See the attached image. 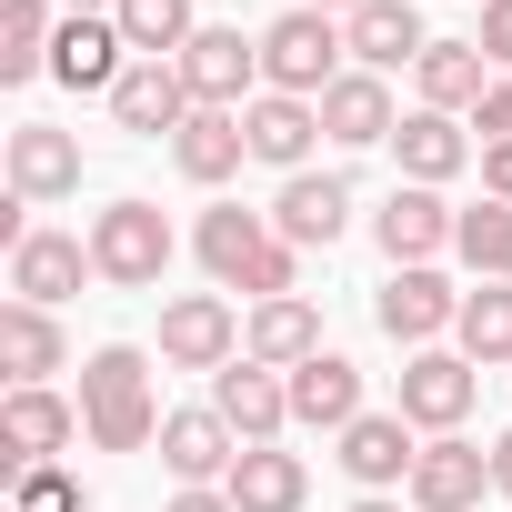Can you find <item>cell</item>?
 <instances>
[{
  "label": "cell",
  "instance_id": "obj_1",
  "mask_svg": "<svg viewBox=\"0 0 512 512\" xmlns=\"http://www.w3.org/2000/svg\"><path fill=\"white\" fill-rule=\"evenodd\" d=\"M191 251H201V272H211L221 292H251V302L302 292V251L272 231V211L221 201V211H201V221H191Z\"/></svg>",
  "mask_w": 512,
  "mask_h": 512
},
{
  "label": "cell",
  "instance_id": "obj_2",
  "mask_svg": "<svg viewBox=\"0 0 512 512\" xmlns=\"http://www.w3.org/2000/svg\"><path fill=\"white\" fill-rule=\"evenodd\" d=\"M161 422L171 412L151 402V352L141 342H101L81 362V432H91V452H151Z\"/></svg>",
  "mask_w": 512,
  "mask_h": 512
},
{
  "label": "cell",
  "instance_id": "obj_3",
  "mask_svg": "<svg viewBox=\"0 0 512 512\" xmlns=\"http://www.w3.org/2000/svg\"><path fill=\"white\" fill-rule=\"evenodd\" d=\"M342 61H352V41H342V21L332 11H292L262 31V91H292V101H322L332 81H342Z\"/></svg>",
  "mask_w": 512,
  "mask_h": 512
},
{
  "label": "cell",
  "instance_id": "obj_4",
  "mask_svg": "<svg viewBox=\"0 0 512 512\" xmlns=\"http://www.w3.org/2000/svg\"><path fill=\"white\" fill-rule=\"evenodd\" d=\"M91 272L111 282V292H161V272H171V221H161V201H111V211H91Z\"/></svg>",
  "mask_w": 512,
  "mask_h": 512
},
{
  "label": "cell",
  "instance_id": "obj_5",
  "mask_svg": "<svg viewBox=\"0 0 512 512\" xmlns=\"http://www.w3.org/2000/svg\"><path fill=\"white\" fill-rule=\"evenodd\" d=\"M452 231H462V211H452L442 191H422V181H392V201L372 211V241H382V262H392V272L442 262V251H452Z\"/></svg>",
  "mask_w": 512,
  "mask_h": 512
},
{
  "label": "cell",
  "instance_id": "obj_6",
  "mask_svg": "<svg viewBox=\"0 0 512 512\" xmlns=\"http://www.w3.org/2000/svg\"><path fill=\"white\" fill-rule=\"evenodd\" d=\"M161 362H171V372H231V362H241V312H231L221 292L161 302Z\"/></svg>",
  "mask_w": 512,
  "mask_h": 512
},
{
  "label": "cell",
  "instance_id": "obj_7",
  "mask_svg": "<svg viewBox=\"0 0 512 512\" xmlns=\"http://www.w3.org/2000/svg\"><path fill=\"white\" fill-rule=\"evenodd\" d=\"M81 442V402H61L51 382H21L11 402H0V472H31V462H51V452H71Z\"/></svg>",
  "mask_w": 512,
  "mask_h": 512
},
{
  "label": "cell",
  "instance_id": "obj_8",
  "mask_svg": "<svg viewBox=\"0 0 512 512\" xmlns=\"http://www.w3.org/2000/svg\"><path fill=\"white\" fill-rule=\"evenodd\" d=\"M211 412L241 432V452L251 442H282L292 432V372H272V362H231V372H211Z\"/></svg>",
  "mask_w": 512,
  "mask_h": 512
},
{
  "label": "cell",
  "instance_id": "obj_9",
  "mask_svg": "<svg viewBox=\"0 0 512 512\" xmlns=\"http://www.w3.org/2000/svg\"><path fill=\"white\" fill-rule=\"evenodd\" d=\"M181 81H191V101L201 111H251V101H262V91H251V81H262V41H241V31H191V51H181Z\"/></svg>",
  "mask_w": 512,
  "mask_h": 512
},
{
  "label": "cell",
  "instance_id": "obj_10",
  "mask_svg": "<svg viewBox=\"0 0 512 512\" xmlns=\"http://www.w3.org/2000/svg\"><path fill=\"white\" fill-rule=\"evenodd\" d=\"M121 71H131V41H121V21L111 11H61V41H51V81L61 91H121Z\"/></svg>",
  "mask_w": 512,
  "mask_h": 512
},
{
  "label": "cell",
  "instance_id": "obj_11",
  "mask_svg": "<svg viewBox=\"0 0 512 512\" xmlns=\"http://www.w3.org/2000/svg\"><path fill=\"white\" fill-rule=\"evenodd\" d=\"M472 392H482V372H472L462 352H412L392 412H402L412 432H462V422H472Z\"/></svg>",
  "mask_w": 512,
  "mask_h": 512
},
{
  "label": "cell",
  "instance_id": "obj_12",
  "mask_svg": "<svg viewBox=\"0 0 512 512\" xmlns=\"http://www.w3.org/2000/svg\"><path fill=\"white\" fill-rule=\"evenodd\" d=\"M492 492V452L482 442H462V432H432L422 442V462H412V482H402V502L412 512H472Z\"/></svg>",
  "mask_w": 512,
  "mask_h": 512
},
{
  "label": "cell",
  "instance_id": "obj_13",
  "mask_svg": "<svg viewBox=\"0 0 512 512\" xmlns=\"http://www.w3.org/2000/svg\"><path fill=\"white\" fill-rule=\"evenodd\" d=\"M372 322H382L392 342H412V352H432V342H442V332L462 322V292H452V282H442V272L422 262V272H392V282L372 292Z\"/></svg>",
  "mask_w": 512,
  "mask_h": 512
},
{
  "label": "cell",
  "instance_id": "obj_14",
  "mask_svg": "<svg viewBox=\"0 0 512 512\" xmlns=\"http://www.w3.org/2000/svg\"><path fill=\"white\" fill-rule=\"evenodd\" d=\"M231 462H241V432H231L211 402H191V412H171V422H161V472H171L181 492L231 482Z\"/></svg>",
  "mask_w": 512,
  "mask_h": 512
},
{
  "label": "cell",
  "instance_id": "obj_15",
  "mask_svg": "<svg viewBox=\"0 0 512 512\" xmlns=\"http://www.w3.org/2000/svg\"><path fill=\"white\" fill-rule=\"evenodd\" d=\"M81 282H101V272H91V231H31V241L11 251V302L61 312Z\"/></svg>",
  "mask_w": 512,
  "mask_h": 512
},
{
  "label": "cell",
  "instance_id": "obj_16",
  "mask_svg": "<svg viewBox=\"0 0 512 512\" xmlns=\"http://www.w3.org/2000/svg\"><path fill=\"white\" fill-rule=\"evenodd\" d=\"M191 111H201V101H191L181 61H131V71H121V91H111V121H121V131H141V141H171Z\"/></svg>",
  "mask_w": 512,
  "mask_h": 512
},
{
  "label": "cell",
  "instance_id": "obj_17",
  "mask_svg": "<svg viewBox=\"0 0 512 512\" xmlns=\"http://www.w3.org/2000/svg\"><path fill=\"white\" fill-rule=\"evenodd\" d=\"M342 221H352V181H342V171H292L282 201H272V231H282L292 251H332Z\"/></svg>",
  "mask_w": 512,
  "mask_h": 512
},
{
  "label": "cell",
  "instance_id": "obj_18",
  "mask_svg": "<svg viewBox=\"0 0 512 512\" xmlns=\"http://www.w3.org/2000/svg\"><path fill=\"white\" fill-rule=\"evenodd\" d=\"M241 131H251V161H272V171L292 181V171H312V141H322V101L262 91V101L241 111Z\"/></svg>",
  "mask_w": 512,
  "mask_h": 512
},
{
  "label": "cell",
  "instance_id": "obj_19",
  "mask_svg": "<svg viewBox=\"0 0 512 512\" xmlns=\"http://www.w3.org/2000/svg\"><path fill=\"white\" fill-rule=\"evenodd\" d=\"M342 41H352V71H402V61H422V51H432L422 0H362V11L342 21Z\"/></svg>",
  "mask_w": 512,
  "mask_h": 512
},
{
  "label": "cell",
  "instance_id": "obj_20",
  "mask_svg": "<svg viewBox=\"0 0 512 512\" xmlns=\"http://www.w3.org/2000/svg\"><path fill=\"white\" fill-rule=\"evenodd\" d=\"M71 191H81V141L51 121H21L11 131V201H71Z\"/></svg>",
  "mask_w": 512,
  "mask_h": 512
},
{
  "label": "cell",
  "instance_id": "obj_21",
  "mask_svg": "<svg viewBox=\"0 0 512 512\" xmlns=\"http://www.w3.org/2000/svg\"><path fill=\"white\" fill-rule=\"evenodd\" d=\"M241 352H251V362H272V372H302V362H312V352H332V342H322V312H312L302 292H282V302H251Z\"/></svg>",
  "mask_w": 512,
  "mask_h": 512
},
{
  "label": "cell",
  "instance_id": "obj_22",
  "mask_svg": "<svg viewBox=\"0 0 512 512\" xmlns=\"http://www.w3.org/2000/svg\"><path fill=\"white\" fill-rule=\"evenodd\" d=\"M392 131H402V111H392L382 71H342V81L322 91V141H342V151H372V141H392Z\"/></svg>",
  "mask_w": 512,
  "mask_h": 512
},
{
  "label": "cell",
  "instance_id": "obj_23",
  "mask_svg": "<svg viewBox=\"0 0 512 512\" xmlns=\"http://www.w3.org/2000/svg\"><path fill=\"white\" fill-rule=\"evenodd\" d=\"M292 422H302V432H332V442H342V432L362 422V372H352L342 352H312V362L292 372Z\"/></svg>",
  "mask_w": 512,
  "mask_h": 512
},
{
  "label": "cell",
  "instance_id": "obj_24",
  "mask_svg": "<svg viewBox=\"0 0 512 512\" xmlns=\"http://www.w3.org/2000/svg\"><path fill=\"white\" fill-rule=\"evenodd\" d=\"M412 462H422V442H412V422H402V412H362V422L342 432V472H352L362 492L412 482Z\"/></svg>",
  "mask_w": 512,
  "mask_h": 512
},
{
  "label": "cell",
  "instance_id": "obj_25",
  "mask_svg": "<svg viewBox=\"0 0 512 512\" xmlns=\"http://www.w3.org/2000/svg\"><path fill=\"white\" fill-rule=\"evenodd\" d=\"M221 492H231V512H302V502H312V472H302V452H282V442H251Z\"/></svg>",
  "mask_w": 512,
  "mask_h": 512
},
{
  "label": "cell",
  "instance_id": "obj_26",
  "mask_svg": "<svg viewBox=\"0 0 512 512\" xmlns=\"http://www.w3.org/2000/svg\"><path fill=\"white\" fill-rule=\"evenodd\" d=\"M171 161H181V181L221 191V181L251 161V131H241V111H191V121L171 131Z\"/></svg>",
  "mask_w": 512,
  "mask_h": 512
},
{
  "label": "cell",
  "instance_id": "obj_27",
  "mask_svg": "<svg viewBox=\"0 0 512 512\" xmlns=\"http://www.w3.org/2000/svg\"><path fill=\"white\" fill-rule=\"evenodd\" d=\"M412 81H422V111H482V91H492V61H482V41H432L422 61H412Z\"/></svg>",
  "mask_w": 512,
  "mask_h": 512
},
{
  "label": "cell",
  "instance_id": "obj_28",
  "mask_svg": "<svg viewBox=\"0 0 512 512\" xmlns=\"http://www.w3.org/2000/svg\"><path fill=\"white\" fill-rule=\"evenodd\" d=\"M61 362H71V342H61V322L41 302H0V372H11V392L21 382H51Z\"/></svg>",
  "mask_w": 512,
  "mask_h": 512
},
{
  "label": "cell",
  "instance_id": "obj_29",
  "mask_svg": "<svg viewBox=\"0 0 512 512\" xmlns=\"http://www.w3.org/2000/svg\"><path fill=\"white\" fill-rule=\"evenodd\" d=\"M392 151H402V181H422V191H442V181L472 161V141H462V121H452V111H402Z\"/></svg>",
  "mask_w": 512,
  "mask_h": 512
},
{
  "label": "cell",
  "instance_id": "obj_30",
  "mask_svg": "<svg viewBox=\"0 0 512 512\" xmlns=\"http://www.w3.org/2000/svg\"><path fill=\"white\" fill-rule=\"evenodd\" d=\"M51 41H61L51 0H0V81H11V91L51 71Z\"/></svg>",
  "mask_w": 512,
  "mask_h": 512
},
{
  "label": "cell",
  "instance_id": "obj_31",
  "mask_svg": "<svg viewBox=\"0 0 512 512\" xmlns=\"http://www.w3.org/2000/svg\"><path fill=\"white\" fill-rule=\"evenodd\" d=\"M452 342H462V362H472V372L512 362V282H482V292H462V322H452Z\"/></svg>",
  "mask_w": 512,
  "mask_h": 512
},
{
  "label": "cell",
  "instance_id": "obj_32",
  "mask_svg": "<svg viewBox=\"0 0 512 512\" xmlns=\"http://www.w3.org/2000/svg\"><path fill=\"white\" fill-rule=\"evenodd\" d=\"M111 21H121L131 61H181V51H191V31H201V21H191V0H121Z\"/></svg>",
  "mask_w": 512,
  "mask_h": 512
},
{
  "label": "cell",
  "instance_id": "obj_33",
  "mask_svg": "<svg viewBox=\"0 0 512 512\" xmlns=\"http://www.w3.org/2000/svg\"><path fill=\"white\" fill-rule=\"evenodd\" d=\"M452 251H462L482 282H512V201H472L462 231H452Z\"/></svg>",
  "mask_w": 512,
  "mask_h": 512
},
{
  "label": "cell",
  "instance_id": "obj_34",
  "mask_svg": "<svg viewBox=\"0 0 512 512\" xmlns=\"http://www.w3.org/2000/svg\"><path fill=\"white\" fill-rule=\"evenodd\" d=\"M11 512H91V502H81V482H71L61 462H31V472L11 482Z\"/></svg>",
  "mask_w": 512,
  "mask_h": 512
},
{
  "label": "cell",
  "instance_id": "obj_35",
  "mask_svg": "<svg viewBox=\"0 0 512 512\" xmlns=\"http://www.w3.org/2000/svg\"><path fill=\"white\" fill-rule=\"evenodd\" d=\"M472 41H482L492 71H512V0H482V31H472Z\"/></svg>",
  "mask_w": 512,
  "mask_h": 512
},
{
  "label": "cell",
  "instance_id": "obj_36",
  "mask_svg": "<svg viewBox=\"0 0 512 512\" xmlns=\"http://www.w3.org/2000/svg\"><path fill=\"white\" fill-rule=\"evenodd\" d=\"M472 131H482V141H512V71H492V91H482Z\"/></svg>",
  "mask_w": 512,
  "mask_h": 512
},
{
  "label": "cell",
  "instance_id": "obj_37",
  "mask_svg": "<svg viewBox=\"0 0 512 512\" xmlns=\"http://www.w3.org/2000/svg\"><path fill=\"white\" fill-rule=\"evenodd\" d=\"M482 201H512V141H482Z\"/></svg>",
  "mask_w": 512,
  "mask_h": 512
},
{
  "label": "cell",
  "instance_id": "obj_38",
  "mask_svg": "<svg viewBox=\"0 0 512 512\" xmlns=\"http://www.w3.org/2000/svg\"><path fill=\"white\" fill-rule=\"evenodd\" d=\"M171 512H231V492H221V482H211V492H181V502H171Z\"/></svg>",
  "mask_w": 512,
  "mask_h": 512
},
{
  "label": "cell",
  "instance_id": "obj_39",
  "mask_svg": "<svg viewBox=\"0 0 512 512\" xmlns=\"http://www.w3.org/2000/svg\"><path fill=\"white\" fill-rule=\"evenodd\" d=\"M492 492H512V432L492 442Z\"/></svg>",
  "mask_w": 512,
  "mask_h": 512
},
{
  "label": "cell",
  "instance_id": "obj_40",
  "mask_svg": "<svg viewBox=\"0 0 512 512\" xmlns=\"http://www.w3.org/2000/svg\"><path fill=\"white\" fill-rule=\"evenodd\" d=\"M302 11H332V21H352V11H362V0H302Z\"/></svg>",
  "mask_w": 512,
  "mask_h": 512
},
{
  "label": "cell",
  "instance_id": "obj_41",
  "mask_svg": "<svg viewBox=\"0 0 512 512\" xmlns=\"http://www.w3.org/2000/svg\"><path fill=\"white\" fill-rule=\"evenodd\" d=\"M352 512H402V502H392V492H362V502H352Z\"/></svg>",
  "mask_w": 512,
  "mask_h": 512
},
{
  "label": "cell",
  "instance_id": "obj_42",
  "mask_svg": "<svg viewBox=\"0 0 512 512\" xmlns=\"http://www.w3.org/2000/svg\"><path fill=\"white\" fill-rule=\"evenodd\" d=\"M61 11H121V0H61Z\"/></svg>",
  "mask_w": 512,
  "mask_h": 512
}]
</instances>
